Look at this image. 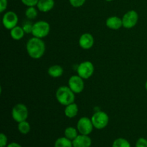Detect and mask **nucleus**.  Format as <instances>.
<instances>
[{
    "instance_id": "obj_14",
    "label": "nucleus",
    "mask_w": 147,
    "mask_h": 147,
    "mask_svg": "<svg viewBox=\"0 0 147 147\" xmlns=\"http://www.w3.org/2000/svg\"><path fill=\"white\" fill-rule=\"evenodd\" d=\"M54 0H39L37 6L38 9L42 12H47L54 7Z\"/></svg>"
},
{
    "instance_id": "obj_27",
    "label": "nucleus",
    "mask_w": 147,
    "mask_h": 147,
    "mask_svg": "<svg viewBox=\"0 0 147 147\" xmlns=\"http://www.w3.org/2000/svg\"><path fill=\"white\" fill-rule=\"evenodd\" d=\"M7 144V137L4 134H0V147H6Z\"/></svg>"
},
{
    "instance_id": "obj_9",
    "label": "nucleus",
    "mask_w": 147,
    "mask_h": 147,
    "mask_svg": "<svg viewBox=\"0 0 147 147\" xmlns=\"http://www.w3.org/2000/svg\"><path fill=\"white\" fill-rule=\"evenodd\" d=\"M17 22H18V17L14 11H7L3 16V25L7 30H11V29L17 26Z\"/></svg>"
},
{
    "instance_id": "obj_21",
    "label": "nucleus",
    "mask_w": 147,
    "mask_h": 147,
    "mask_svg": "<svg viewBox=\"0 0 147 147\" xmlns=\"http://www.w3.org/2000/svg\"><path fill=\"white\" fill-rule=\"evenodd\" d=\"M112 147H131V145L126 139L119 138L113 142Z\"/></svg>"
},
{
    "instance_id": "obj_13",
    "label": "nucleus",
    "mask_w": 147,
    "mask_h": 147,
    "mask_svg": "<svg viewBox=\"0 0 147 147\" xmlns=\"http://www.w3.org/2000/svg\"><path fill=\"white\" fill-rule=\"evenodd\" d=\"M106 26L109 29L111 30H119L123 26V22H122V19L120 17H116V16H113L110 17L107 19L106 22Z\"/></svg>"
},
{
    "instance_id": "obj_29",
    "label": "nucleus",
    "mask_w": 147,
    "mask_h": 147,
    "mask_svg": "<svg viewBox=\"0 0 147 147\" xmlns=\"http://www.w3.org/2000/svg\"><path fill=\"white\" fill-rule=\"evenodd\" d=\"M7 147H22L21 145H20L19 144L15 143V142H12V143L9 144V145H7Z\"/></svg>"
},
{
    "instance_id": "obj_23",
    "label": "nucleus",
    "mask_w": 147,
    "mask_h": 147,
    "mask_svg": "<svg viewBox=\"0 0 147 147\" xmlns=\"http://www.w3.org/2000/svg\"><path fill=\"white\" fill-rule=\"evenodd\" d=\"M33 25L34 24L30 22L29 20H27V21L24 22V23L22 24V29L24 30V32L26 34H29V33L32 32L33 30Z\"/></svg>"
},
{
    "instance_id": "obj_17",
    "label": "nucleus",
    "mask_w": 147,
    "mask_h": 147,
    "mask_svg": "<svg viewBox=\"0 0 147 147\" xmlns=\"http://www.w3.org/2000/svg\"><path fill=\"white\" fill-rule=\"evenodd\" d=\"M48 74L53 78H59L63 74V67L58 65L50 66L48 69Z\"/></svg>"
},
{
    "instance_id": "obj_3",
    "label": "nucleus",
    "mask_w": 147,
    "mask_h": 147,
    "mask_svg": "<svg viewBox=\"0 0 147 147\" xmlns=\"http://www.w3.org/2000/svg\"><path fill=\"white\" fill-rule=\"evenodd\" d=\"M50 30V26L45 21H38L33 25L32 35L37 38H43L48 35Z\"/></svg>"
},
{
    "instance_id": "obj_20",
    "label": "nucleus",
    "mask_w": 147,
    "mask_h": 147,
    "mask_svg": "<svg viewBox=\"0 0 147 147\" xmlns=\"http://www.w3.org/2000/svg\"><path fill=\"white\" fill-rule=\"evenodd\" d=\"M18 130L22 134H27L30 131V125L27 121L20 122L18 124Z\"/></svg>"
},
{
    "instance_id": "obj_10",
    "label": "nucleus",
    "mask_w": 147,
    "mask_h": 147,
    "mask_svg": "<svg viewBox=\"0 0 147 147\" xmlns=\"http://www.w3.org/2000/svg\"><path fill=\"white\" fill-rule=\"evenodd\" d=\"M83 78L80 76H73L68 80V86L75 93H80L84 89Z\"/></svg>"
},
{
    "instance_id": "obj_8",
    "label": "nucleus",
    "mask_w": 147,
    "mask_h": 147,
    "mask_svg": "<svg viewBox=\"0 0 147 147\" xmlns=\"http://www.w3.org/2000/svg\"><path fill=\"white\" fill-rule=\"evenodd\" d=\"M93 124L92 123L91 119L88 117H82L79 119L77 123L78 131L80 133V134L89 135L93 129Z\"/></svg>"
},
{
    "instance_id": "obj_2",
    "label": "nucleus",
    "mask_w": 147,
    "mask_h": 147,
    "mask_svg": "<svg viewBox=\"0 0 147 147\" xmlns=\"http://www.w3.org/2000/svg\"><path fill=\"white\" fill-rule=\"evenodd\" d=\"M56 98L60 104L67 106L74 103L75 93L69 88V86H61L56 91Z\"/></svg>"
},
{
    "instance_id": "obj_30",
    "label": "nucleus",
    "mask_w": 147,
    "mask_h": 147,
    "mask_svg": "<svg viewBox=\"0 0 147 147\" xmlns=\"http://www.w3.org/2000/svg\"><path fill=\"white\" fill-rule=\"evenodd\" d=\"M145 88H146V90H147V81L146 82V84H145Z\"/></svg>"
},
{
    "instance_id": "obj_26",
    "label": "nucleus",
    "mask_w": 147,
    "mask_h": 147,
    "mask_svg": "<svg viewBox=\"0 0 147 147\" xmlns=\"http://www.w3.org/2000/svg\"><path fill=\"white\" fill-rule=\"evenodd\" d=\"M136 147H147V140L144 138H140L136 143Z\"/></svg>"
},
{
    "instance_id": "obj_31",
    "label": "nucleus",
    "mask_w": 147,
    "mask_h": 147,
    "mask_svg": "<svg viewBox=\"0 0 147 147\" xmlns=\"http://www.w3.org/2000/svg\"><path fill=\"white\" fill-rule=\"evenodd\" d=\"M106 1H113V0H106Z\"/></svg>"
},
{
    "instance_id": "obj_25",
    "label": "nucleus",
    "mask_w": 147,
    "mask_h": 147,
    "mask_svg": "<svg viewBox=\"0 0 147 147\" xmlns=\"http://www.w3.org/2000/svg\"><path fill=\"white\" fill-rule=\"evenodd\" d=\"M22 2L27 7H34L37 5L39 0H21Z\"/></svg>"
},
{
    "instance_id": "obj_18",
    "label": "nucleus",
    "mask_w": 147,
    "mask_h": 147,
    "mask_svg": "<svg viewBox=\"0 0 147 147\" xmlns=\"http://www.w3.org/2000/svg\"><path fill=\"white\" fill-rule=\"evenodd\" d=\"M55 147H73V141L67 137H60L55 141Z\"/></svg>"
},
{
    "instance_id": "obj_4",
    "label": "nucleus",
    "mask_w": 147,
    "mask_h": 147,
    "mask_svg": "<svg viewBox=\"0 0 147 147\" xmlns=\"http://www.w3.org/2000/svg\"><path fill=\"white\" fill-rule=\"evenodd\" d=\"M28 116V109L27 106L22 103H18L15 105L11 111V116L13 119L18 123L27 120Z\"/></svg>"
},
{
    "instance_id": "obj_28",
    "label": "nucleus",
    "mask_w": 147,
    "mask_h": 147,
    "mask_svg": "<svg viewBox=\"0 0 147 147\" xmlns=\"http://www.w3.org/2000/svg\"><path fill=\"white\" fill-rule=\"evenodd\" d=\"M7 7V0H0V12L5 11Z\"/></svg>"
},
{
    "instance_id": "obj_24",
    "label": "nucleus",
    "mask_w": 147,
    "mask_h": 147,
    "mask_svg": "<svg viewBox=\"0 0 147 147\" xmlns=\"http://www.w3.org/2000/svg\"><path fill=\"white\" fill-rule=\"evenodd\" d=\"M70 4L74 7H80L84 4L86 0H69Z\"/></svg>"
},
{
    "instance_id": "obj_16",
    "label": "nucleus",
    "mask_w": 147,
    "mask_h": 147,
    "mask_svg": "<svg viewBox=\"0 0 147 147\" xmlns=\"http://www.w3.org/2000/svg\"><path fill=\"white\" fill-rule=\"evenodd\" d=\"M24 31L22 27L16 26L10 30V35L14 40H20L24 35Z\"/></svg>"
},
{
    "instance_id": "obj_5",
    "label": "nucleus",
    "mask_w": 147,
    "mask_h": 147,
    "mask_svg": "<svg viewBox=\"0 0 147 147\" xmlns=\"http://www.w3.org/2000/svg\"><path fill=\"white\" fill-rule=\"evenodd\" d=\"M91 121L94 128L103 129L107 126L109 122V117L105 112L97 111L92 116Z\"/></svg>"
},
{
    "instance_id": "obj_11",
    "label": "nucleus",
    "mask_w": 147,
    "mask_h": 147,
    "mask_svg": "<svg viewBox=\"0 0 147 147\" xmlns=\"http://www.w3.org/2000/svg\"><path fill=\"white\" fill-rule=\"evenodd\" d=\"M94 44V38L90 33H84L79 39V45L84 50L91 48Z\"/></svg>"
},
{
    "instance_id": "obj_22",
    "label": "nucleus",
    "mask_w": 147,
    "mask_h": 147,
    "mask_svg": "<svg viewBox=\"0 0 147 147\" xmlns=\"http://www.w3.org/2000/svg\"><path fill=\"white\" fill-rule=\"evenodd\" d=\"M25 15L28 20H34L37 16V11L34 7H28L25 11Z\"/></svg>"
},
{
    "instance_id": "obj_7",
    "label": "nucleus",
    "mask_w": 147,
    "mask_h": 147,
    "mask_svg": "<svg viewBox=\"0 0 147 147\" xmlns=\"http://www.w3.org/2000/svg\"><path fill=\"white\" fill-rule=\"evenodd\" d=\"M139 20V14L134 10L127 11L122 18L123 27L126 29H131L136 26Z\"/></svg>"
},
{
    "instance_id": "obj_12",
    "label": "nucleus",
    "mask_w": 147,
    "mask_h": 147,
    "mask_svg": "<svg viewBox=\"0 0 147 147\" xmlns=\"http://www.w3.org/2000/svg\"><path fill=\"white\" fill-rule=\"evenodd\" d=\"M92 144L91 139L88 135H78L74 140H73V147H90Z\"/></svg>"
},
{
    "instance_id": "obj_1",
    "label": "nucleus",
    "mask_w": 147,
    "mask_h": 147,
    "mask_svg": "<svg viewBox=\"0 0 147 147\" xmlns=\"http://www.w3.org/2000/svg\"><path fill=\"white\" fill-rule=\"evenodd\" d=\"M27 53L33 59H39L43 56L45 52V45L43 40L37 37H32L27 42Z\"/></svg>"
},
{
    "instance_id": "obj_19",
    "label": "nucleus",
    "mask_w": 147,
    "mask_h": 147,
    "mask_svg": "<svg viewBox=\"0 0 147 147\" xmlns=\"http://www.w3.org/2000/svg\"><path fill=\"white\" fill-rule=\"evenodd\" d=\"M65 136L67 139H70L71 141L74 140L78 135V131L75 128L73 127H67L65 130Z\"/></svg>"
},
{
    "instance_id": "obj_6",
    "label": "nucleus",
    "mask_w": 147,
    "mask_h": 147,
    "mask_svg": "<svg viewBox=\"0 0 147 147\" xmlns=\"http://www.w3.org/2000/svg\"><path fill=\"white\" fill-rule=\"evenodd\" d=\"M78 75L83 79H88L92 76L94 72V66L90 61H84L80 63L77 69Z\"/></svg>"
},
{
    "instance_id": "obj_15",
    "label": "nucleus",
    "mask_w": 147,
    "mask_h": 147,
    "mask_svg": "<svg viewBox=\"0 0 147 147\" xmlns=\"http://www.w3.org/2000/svg\"><path fill=\"white\" fill-rule=\"evenodd\" d=\"M78 113V106L75 103H70V104L66 106L65 109V115L67 118H74L77 116Z\"/></svg>"
}]
</instances>
